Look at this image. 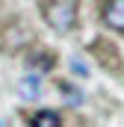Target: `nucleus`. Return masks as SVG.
<instances>
[{
  "instance_id": "f03ea898",
  "label": "nucleus",
  "mask_w": 124,
  "mask_h": 127,
  "mask_svg": "<svg viewBox=\"0 0 124 127\" xmlns=\"http://www.w3.org/2000/svg\"><path fill=\"white\" fill-rule=\"evenodd\" d=\"M103 21H106V27H112V30L124 32V0H109V3H103Z\"/></svg>"
},
{
  "instance_id": "f257e3e1",
  "label": "nucleus",
  "mask_w": 124,
  "mask_h": 127,
  "mask_svg": "<svg viewBox=\"0 0 124 127\" xmlns=\"http://www.w3.org/2000/svg\"><path fill=\"white\" fill-rule=\"evenodd\" d=\"M47 12H44V18H47V24L53 27V30H71L74 27V21H77V3H71V0H62V3H50V6H44Z\"/></svg>"
},
{
  "instance_id": "39448f33",
  "label": "nucleus",
  "mask_w": 124,
  "mask_h": 127,
  "mask_svg": "<svg viewBox=\"0 0 124 127\" xmlns=\"http://www.w3.org/2000/svg\"><path fill=\"white\" fill-rule=\"evenodd\" d=\"M71 68H74L77 74H86V71H89V68H86V65H83V62H71Z\"/></svg>"
},
{
  "instance_id": "7ed1b4c3",
  "label": "nucleus",
  "mask_w": 124,
  "mask_h": 127,
  "mask_svg": "<svg viewBox=\"0 0 124 127\" xmlns=\"http://www.w3.org/2000/svg\"><path fill=\"white\" fill-rule=\"evenodd\" d=\"M30 124L32 127H59V115H56L53 109H38L30 118Z\"/></svg>"
},
{
  "instance_id": "20e7f679",
  "label": "nucleus",
  "mask_w": 124,
  "mask_h": 127,
  "mask_svg": "<svg viewBox=\"0 0 124 127\" xmlns=\"http://www.w3.org/2000/svg\"><path fill=\"white\" fill-rule=\"evenodd\" d=\"M18 89H21V95L27 97V100H32V97L41 95V83H38V77H35V74H32V77H24Z\"/></svg>"
}]
</instances>
